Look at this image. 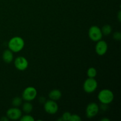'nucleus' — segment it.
Listing matches in <instances>:
<instances>
[{
	"instance_id": "obj_6",
	"label": "nucleus",
	"mask_w": 121,
	"mask_h": 121,
	"mask_svg": "<svg viewBox=\"0 0 121 121\" xmlns=\"http://www.w3.org/2000/svg\"><path fill=\"white\" fill-rule=\"evenodd\" d=\"M99 107L95 102H91L87 106L86 109V115L87 118H92L98 113Z\"/></svg>"
},
{
	"instance_id": "obj_15",
	"label": "nucleus",
	"mask_w": 121,
	"mask_h": 121,
	"mask_svg": "<svg viewBox=\"0 0 121 121\" xmlns=\"http://www.w3.org/2000/svg\"><path fill=\"white\" fill-rule=\"evenodd\" d=\"M87 75L90 78H95L97 75V70L95 67H90L87 71Z\"/></svg>"
},
{
	"instance_id": "obj_2",
	"label": "nucleus",
	"mask_w": 121,
	"mask_h": 121,
	"mask_svg": "<svg viewBox=\"0 0 121 121\" xmlns=\"http://www.w3.org/2000/svg\"><path fill=\"white\" fill-rule=\"evenodd\" d=\"M98 99L102 104L108 105L112 102L114 99L113 92L109 89H103L99 92L98 96Z\"/></svg>"
},
{
	"instance_id": "obj_16",
	"label": "nucleus",
	"mask_w": 121,
	"mask_h": 121,
	"mask_svg": "<svg viewBox=\"0 0 121 121\" xmlns=\"http://www.w3.org/2000/svg\"><path fill=\"white\" fill-rule=\"evenodd\" d=\"M22 104V99L20 97H15L12 100V105L14 107H18Z\"/></svg>"
},
{
	"instance_id": "obj_9",
	"label": "nucleus",
	"mask_w": 121,
	"mask_h": 121,
	"mask_svg": "<svg viewBox=\"0 0 121 121\" xmlns=\"http://www.w3.org/2000/svg\"><path fill=\"white\" fill-rule=\"evenodd\" d=\"M14 66L18 70L23 71L28 67V62L24 57L20 56L17 57L14 60Z\"/></svg>"
},
{
	"instance_id": "obj_18",
	"label": "nucleus",
	"mask_w": 121,
	"mask_h": 121,
	"mask_svg": "<svg viewBox=\"0 0 121 121\" xmlns=\"http://www.w3.org/2000/svg\"><path fill=\"white\" fill-rule=\"evenodd\" d=\"M71 113H70V112H65V113L63 114L62 117H61V118H62L63 120L65 121H70V117H71Z\"/></svg>"
},
{
	"instance_id": "obj_3",
	"label": "nucleus",
	"mask_w": 121,
	"mask_h": 121,
	"mask_svg": "<svg viewBox=\"0 0 121 121\" xmlns=\"http://www.w3.org/2000/svg\"><path fill=\"white\" fill-rule=\"evenodd\" d=\"M37 95V91L36 89L33 86H28L24 90L22 97V99L26 101L30 102L36 98Z\"/></svg>"
},
{
	"instance_id": "obj_21",
	"label": "nucleus",
	"mask_w": 121,
	"mask_h": 121,
	"mask_svg": "<svg viewBox=\"0 0 121 121\" xmlns=\"http://www.w3.org/2000/svg\"><path fill=\"white\" fill-rule=\"evenodd\" d=\"M9 120V119L7 118V116L6 117H3L1 118V121H8Z\"/></svg>"
},
{
	"instance_id": "obj_19",
	"label": "nucleus",
	"mask_w": 121,
	"mask_h": 121,
	"mask_svg": "<svg viewBox=\"0 0 121 121\" xmlns=\"http://www.w3.org/2000/svg\"><path fill=\"white\" fill-rule=\"evenodd\" d=\"M82 119L79 115L77 114L71 115L69 121H81Z\"/></svg>"
},
{
	"instance_id": "obj_12",
	"label": "nucleus",
	"mask_w": 121,
	"mask_h": 121,
	"mask_svg": "<svg viewBox=\"0 0 121 121\" xmlns=\"http://www.w3.org/2000/svg\"><path fill=\"white\" fill-rule=\"evenodd\" d=\"M61 91L58 89L52 90L48 94V97L51 100H57L60 99L61 97Z\"/></svg>"
},
{
	"instance_id": "obj_20",
	"label": "nucleus",
	"mask_w": 121,
	"mask_h": 121,
	"mask_svg": "<svg viewBox=\"0 0 121 121\" xmlns=\"http://www.w3.org/2000/svg\"><path fill=\"white\" fill-rule=\"evenodd\" d=\"M113 39L117 41H120L121 39V34L119 32H115L113 35Z\"/></svg>"
},
{
	"instance_id": "obj_10",
	"label": "nucleus",
	"mask_w": 121,
	"mask_h": 121,
	"mask_svg": "<svg viewBox=\"0 0 121 121\" xmlns=\"http://www.w3.org/2000/svg\"><path fill=\"white\" fill-rule=\"evenodd\" d=\"M108 44L104 40H99L97 41L95 47L96 53L99 56H103L107 52Z\"/></svg>"
},
{
	"instance_id": "obj_5",
	"label": "nucleus",
	"mask_w": 121,
	"mask_h": 121,
	"mask_svg": "<svg viewBox=\"0 0 121 121\" xmlns=\"http://www.w3.org/2000/svg\"><path fill=\"white\" fill-rule=\"evenodd\" d=\"M98 87V82L94 78L86 79L83 83V89L86 93H91L96 90Z\"/></svg>"
},
{
	"instance_id": "obj_1",
	"label": "nucleus",
	"mask_w": 121,
	"mask_h": 121,
	"mask_svg": "<svg viewBox=\"0 0 121 121\" xmlns=\"http://www.w3.org/2000/svg\"><path fill=\"white\" fill-rule=\"evenodd\" d=\"M25 43L23 39L18 36H15L9 40L8 42V48L14 53L20 52L23 49Z\"/></svg>"
},
{
	"instance_id": "obj_8",
	"label": "nucleus",
	"mask_w": 121,
	"mask_h": 121,
	"mask_svg": "<svg viewBox=\"0 0 121 121\" xmlns=\"http://www.w3.org/2000/svg\"><path fill=\"white\" fill-rule=\"evenodd\" d=\"M6 116L11 120H18L22 117V112L17 107L11 108L7 111Z\"/></svg>"
},
{
	"instance_id": "obj_22",
	"label": "nucleus",
	"mask_w": 121,
	"mask_h": 121,
	"mask_svg": "<svg viewBox=\"0 0 121 121\" xmlns=\"http://www.w3.org/2000/svg\"><path fill=\"white\" fill-rule=\"evenodd\" d=\"M118 20H119V21H121V11H119V13H118Z\"/></svg>"
},
{
	"instance_id": "obj_23",
	"label": "nucleus",
	"mask_w": 121,
	"mask_h": 121,
	"mask_svg": "<svg viewBox=\"0 0 121 121\" xmlns=\"http://www.w3.org/2000/svg\"><path fill=\"white\" fill-rule=\"evenodd\" d=\"M102 121H110V120L109 119H108V118H103V119H101Z\"/></svg>"
},
{
	"instance_id": "obj_4",
	"label": "nucleus",
	"mask_w": 121,
	"mask_h": 121,
	"mask_svg": "<svg viewBox=\"0 0 121 121\" xmlns=\"http://www.w3.org/2000/svg\"><path fill=\"white\" fill-rule=\"evenodd\" d=\"M88 34L91 40L96 42L101 40L103 35L101 29L96 26H93L89 28Z\"/></svg>"
},
{
	"instance_id": "obj_7",
	"label": "nucleus",
	"mask_w": 121,
	"mask_h": 121,
	"mask_svg": "<svg viewBox=\"0 0 121 121\" xmlns=\"http://www.w3.org/2000/svg\"><path fill=\"white\" fill-rule=\"evenodd\" d=\"M44 110L47 113L49 114L53 115L57 112L59 110V106L55 102V100H49L45 102L44 103Z\"/></svg>"
},
{
	"instance_id": "obj_14",
	"label": "nucleus",
	"mask_w": 121,
	"mask_h": 121,
	"mask_svg": "<svg viewBox=\"0 0 121 121\" xmlns=\"http://www.w3.org/2000/svg\"><path fill=\"white\" fill-rule=\"evenodd\" d=\"M101 31L102 34L105 35H108L112 32V27L110 25L106 24L102 27L101 29Z\"/></svg>"
},
{
	"instance_id": "obj_13",
	"label": "nucleus",
	"mask_w": 121,
	"mask_h": 121,
	"mask_svg": "<svg viewBox=\"0 0 121 121\" xmlns=\"http://www.w3.org/2000/svg\"><path fill=\"white\" fill-rule=\"evenodd\" d=\"M33 109V105L28 101H26V102H25L22 105V111L26 113H30V112H31Z\"/></svg>"
},
{
	"instance_id": "obj_11",
	"label": "nucleus",
	"mask_w": 121,
	"mask_h": 121,
	"mask_svg": "<svg viewBox=\"0 0 121 121\" xmlns=\"http://www.w3.org/2000/svg\"><path fill=\"white\" fill-rule=\"evenodd\" d=\"M13 52L10 50H5L2 54V59L7 63H10L13 60Z\"/></svg>"
},
{
	"instance_id": "obj_17",
	"label": "nucleus",
	"mask_w": 121,
	"mask_h": 121,
	"mask_svg": "<svg viewBox=\"0 0 121 121\" xmlns=\"http://www.w3.org/2000/svg\"><path fill=\"white\" fill-rule=\"evenodd\" d=\"M21 121H34V119L32 116L30 115H26L21 117L20 118Z\"/></svg>"
}]
</instances>
